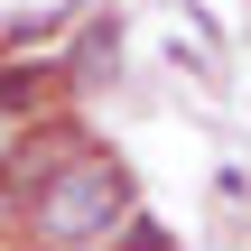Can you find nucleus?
Returning a JSON list of instances; mask_svg holds the SVG:
<instances>
[{
	"label": "nucleus",
	"instance_id": "2",
	"mask_svg": "<svg viewBox=\"0 0 251 251\" xmlns=\"http://www.w3.org/2000/svg\"><path fill=\"white\" fill-rule=\"evenodd\" d=\"M102 242H112V251H177V242H168V224H149L140 205H130V214H121V224H112Z\"/></svg>",
	"mask_w": 251,
	"mask_h": 251
},
{
	"label": "nucleus",
	"instance_id": "1",
	"mask_svg": "<svg viewBox=\"0 0 251 251\" xmlns=\"http://www.w3.org/2000/svg\"><path fill=\"white\" fill-rule=\"evenodd\" d=\"M130 214V168L112 149H65L37 186H28V233L47 251H93Z\"/></svg>",
	"mask_w": 251,
	"mask_h": 251
},
{
	"label": "nucleus",
	"instance_id": "3",
	"mask_svg": "<svg viewBox=\"0 0 251 251\" xmlns=\"http://www.w3.org/2000/svg\"><path fill=\"white\" fill-rule=\"evenodd\" d=\"M28 93H37V75L28 65H0V112H28Z\"/></svg>",
	"mask_w": 251,
	"mask_h": 251
}]
</instances>
